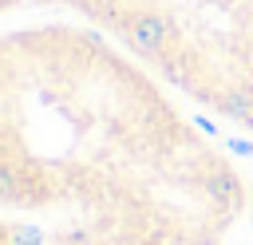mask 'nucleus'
<instances>
[{"label": "nucleus", "mask_w": 253, "mask_h": 245, "mask_svg": "<svg viewBox=\"0 0 253 245\" xmlns=\"http://www.w3.org/2000/svg\"><path fill=\"white\" fill-rule=\"evenodd\" d=\"M115 40L178 99L253 134V0H28Z\"/></svg>", "instance_id": "obj_2"}, {"label": "nucleus", "mask_w": 253, "mask_h": 245, "mask_svg": "<svg viewBox=\"0 0 253 245\" xmlns=\"http://www.w3.org/2000/svg\"><path fill=\"white\" fill-rule=\"evenodd\" d=\"M20 4H28V0H0V16H8V12H16Z\"/></svg>", "instance_id": "obj_5"}, {"label": "nucleus", "mask_w": 253, "mask_h": 245, "mask_svg": "<svg viewBox=\"0 0 253 245\" xmlns=\"http://www.w3.org/2000/svg\"><path fill=\"white\" fill-rule=\"evenodd\" d=\"M0 245H47V237H43V225L0 213Z\"/></svg>", "instance_id": "obj_3"}, {"label": "nucleus", "mask_w": 253, "mask_h": 245, "mask_svg": "<svg viewBox=\"0 0 253 245\" xmlns=\"http://www.w3.org/2000/svg\"><path fill=\"white\" fill-rule=\"evenodd\" d=\"M43 237H47V245H103V241H87V237H75L63 229H47V225H43Z\"/></svg>", "instance_id": "obj_4"}, {"label": "nucleus", "mask_w": 253, "mask_h": 245, "mask_svg": "<svg viewBox=\"0 0 253 245\" xmlns=\"http://www.w3.org/2000/svg\"><path fill=\"white\" fill-rule=\"evenodd\" d=\"M0 213L103 245H221L249 178L115 40L43 20L0 28Z\"/></svg>", "instance_id": "obj_1"}, {"label": "nucleus", "mask_w": 253, "mask_h": 245, "mask_svg": "<svg viewBox=\"0 0 253 245\" xmlns=\"http://www.w3.org/2000/svg\"><path fill=\"white\" fill-rule=\"evenodd\" d=\"M249 221H253V182H249Z\"/></svg>", "instance_id": "obj_6"}]
</instances>
